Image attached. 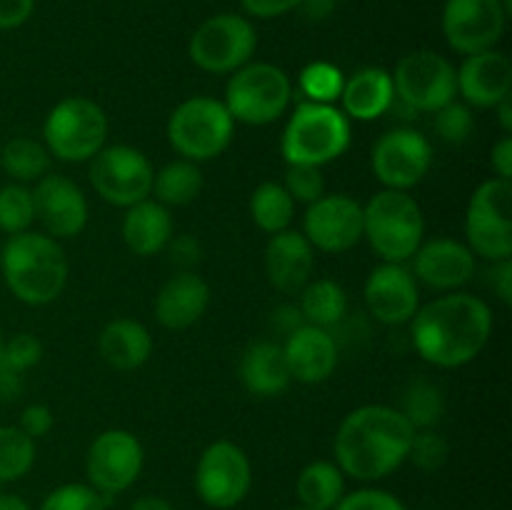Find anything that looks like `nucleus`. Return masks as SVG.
Instances as JSON below:
<instances>
[{"label": "nucleus", "instance_id": "393cba45", "mask_svg": "<svg viewBox=\"0 0 512 510\" xmlns=\"http://www.w3.org/2000/svg\"><path fill=\"white\" fill-rule=\"evenodd\" d=\"M338 100L345 118L370 123L393 108V75L385 68H360L358 73L345 78L343 93Z\"/></svg>", "mask_w": 512, "mask_h": 510}, {"label": "nucleus", "instance_id": "7c9ffc66", "mask_svg": "<svg viewBox=\"0 0 512 510\" xmlns=\"http://www.w3.org/2000/svg\"><path fill=\"white\" fill-rule=\"evenodd\" d=\"M50 163L53 155L48 153V148L40 140L25 135L10 138L0 150V168L13 183H38L43 175L50 173Z\"/></svg>", "mask_w": 512, "mask_h": 510}, {"label": "nucleus", "instance_id": "a19ab883", "mask_svg": "<svg viewBox=\"0 0 512 510\" xmlns=\"http://www.w3.org/2000/svg\"><path fill=\"white\" fill-rule=\"evenodd\" d=\"M283 188L288 190V195L295 203H315V200L325 195L323 170L315 168V165H288L285 168Z\"/></svg>", "mask_w": 512, "mask_h": 510}, {"label": "nucleus", "instance_id": "4468645a", "mask_svg": "<svg viewBox=\"0 0 512 510\" xmlns=\"http://www.w3.org/2000/svg\"><path fill=\"white\" fill-rule=\"evenodd\" d=\"M143 463V445H140V440L130 430H103L90 443L88 453H85L88 485L110 500L113 495L125 493L140 478Z\"/></svg>", "mask_w": 512, "mask_h": 510}, {"label": "nucleus", "instance_id": "b1692460", "mask_svg": "<svg viewBox=\"0 0 512 510\" xmlns=\"http://www.w3.org/2000/svg\"><path fill=\"white\" fill-rule=\"evenodd\" d=\"M210 305V285L193 270H178L155 295V320L168 330H188Z\"/></svg>", "mask_w": 512, "mask_h": 510}, {"label": "nucleus", "instance_id": "2f4dec72", "mask_svg": "<svg viewBox=\"0 0 512 510\" xmlns=\"http://www.w3.org/2000/svg\"><path fill=\"white\" fill-rule=\"evenodd\" d=\"M203 190V173L193 160H173L163 165L153 178V193L158 203L165 208H183L190 205Z\"/></svg>", "mask_w": 512, "mask_h": 510}, {"label": "nucleus", "instance_id": "2eb2a0df", "mask_svg": "<svg viewBox=\"0 0 512 510\" xmlns=\"http://www.w3.org/2000/svg\"><path fill=\"white\" fill-rule=\"evenodd\" d=\"M375 178L388 190H410L428 175L433 145L413 128H395L380 135L370 150Z\"/></svg>", "mask_w": 512, "mask_h": 510}, {"label": "nucleus", "instance_id": "864d4df0", "mask_svg": "<svg viewBox=\"0 0 512 510\" xmlns=\"http://www.w3.org/2000/svg\"><path fill=\"white\" fill-rule=\"evenodd\" d=\"M130 510H178L170 500L160 498V495H140L133 500Z\"/></svg>", "mask_w": 512, "mask_h": 510}, {"label": "nucleus", "instance_id": "3c124183", "mask_svg": "<svg viewBox=\"0 0 512 510\" xmlns=\"http://www.w3.org/2000/svg\"><path fill=\"white\" fill-rule=\"evenodd\" d=\"M273 323H275V328L283 330V333L288 335V333H293L295 328H300V325H303V315H300L298 305H283V308L275 310Z\"/></svg>", "mask_w": 512, "mask_h": 510}, {"label": "nucleus", "instance_id": "f257e3e1", "mask_svg": "<svg viewBox=\"0 0 512 510\" xmlns=\"http://www.w3.org/2000/svg\"><path fill=\"white\" fill-rule=\"evenodd\" d=\"M415 428L398 408L360 405L343 418L333 440L335 465L345 478L375 483L408 460Z\"/></svg>", "mask_w": 512, "mask_h": 510}, {"label": "nucleus", "instance_id": "37998d69", "mask_svg": "<svg viewBox=\"0 0 512 510\" xmlns=\"http://www.w3.org/2000/svg\"><path fill=\"white\" fill-rule=\"evenodd\" d=\"M335 510H408V505L388 490L360 488L353 493H345L343 500L335 505Z\"/></svg>", "mask_w": 512, "mask_h": 510}, {"label": "nucleus", "instance_id": "a211bd4d", "mask_svg": "<svg viewBox=\"0 0 512 510\" xmlns=\"http://www.w3.org/2000/svg\"><path fill=\"white\" fill-rule=\"evenodd\" d=\"M33 205L35 220H40L45 235L55 240L75 238L88 225V200L68 175H43L33 188Z\"/></svg>", "mask_w": 512, "mask_h": 510}, {"label": "nucleus", "instance_id": "1a4fd4ad", "mask_svg": "<svg viewBox=\"0 0 512 510\" xmlns=\"http://www.w3.org/2000/svg\"><path fill=\"white\" fill-rule=\"evenodd\" d=\"M465 245L475 258H512V183L490 178L475 188L465 210Z\"/></svg>", "mask_w": 512, "mask_h": 510}, {"label": "nucleus", "instance_id": "cd10ccee", "mask_svg": "<svg viewBox=\"0 0 512 510\" xmlns=\"http://www.w3.org/2000/svg\"><path fill=\"white\" fill-rule=\"evenodd\" d=\"M98 353L113 370H135L153 355V335L133 318H115L100 330Z\"/></svg>", "mask_w": 512, "mask_h": 510}, {"label": "nucleus", "instance_id": "4d7b16f0", "mask_svg": "<svg viewBox=\"0 0 512 510\" xmlns=\"http://www.w3.org/2000/svg\"><path fill=\"white\" fill-rule=\"evenodd\" d=\"M3 348H5V335H3V328H0V360H3Z\"/></svg>", "mask_w": 512, "mask_h": 510}, {"label": "nucleus", "instance_id": "bb28decb", "mask_svg": "<svg viewBox=\"0 0 512 510\" xmlns=\"http://www.w3.org/2000/svg\"><path fill=\"white\" fill-rule=\"evenodd\" d=\"M240 383L255 398H278L288 390L290 370L285 363L283 345L273 340H258L245 348L240 358Z\"/></svg>", "mask_w": 512, "mask_h": 510}, {"label": "nucleus", "instance_id": "c03bdc74", "mask_svg": "<svg viewBox=\"0 0 512 510\" xmlns=\"http://www.w3.org/2000/svg\"><path fill=\"white\" fill-rule=\"evenodd\" d=\"M53 410L43 403H33V405H25L23 413H20V423L18 428L23 430L28 438L38 440L43 435H48L53 430Z\"/></svg>", "mask_w": 512, "mask_h": 510}, {"label": "nucleus", "instance_id": "f8f14e48", "mask_svg": "<svg viewBox=\"0 0 512 510\" xmlns=\"http://www.w3.org/2000/svg\"><path fill=\"white\" fill-rule=\"evenodd\" d=\"M193 483L195 493L208 508H235L253 488V465L248 453L233 440H215L200 453Z\"/></svg>", "mask_w": 512, "mask_h": 510}, {"label": "nucleus", "instance_id": "09e8293b", "mask_svg": "<svg viewBox=\"0 0 512 510\" xmlns=\"http://www.w3.org/2000/svg\"><path fill=\"white\" fill-rule=\"evenodd\" d=\"M490 163H493L495 178H503V180L512 178V138L510 135H503V138L493 145Z\"/></svg>", "mask_w": 512, "mask_h": 510}, {"label": "nucleus", "instance_id": "39448f33", "mask_svg": "<svg viewBox=\"0 0 512 510\" xmlns=\"http://www.w3.org/2000/svg\"><path fill=\"white\" fill-rule=\"evenodd\" d=\"M425 218L408 190L383 188L363 205V238L383 263H405L420 248Z\"/></svg>", "mask_w": 512, "mask_h": 510}, {"label": "nucleus", "instance_id": "20e7f679", "mask_svg": "<svg viewBox=\"0 0 512 510\" xmlns=\"http://www.w3.org/2000/svg\"><path fill=\"white\" fill-rule=\"evenodd\" d=\"M353 140V128L338 105L303 100L290 115L280 138V153L288 165H323L338 160Z\"/></svg>", "mask_w": 512, "mask_h": 510}, {"label": "nucleus", "instance_id": "72a5a7b5", "mask_svg": "<svg viewBox=\"0 0 512 510\" xmlns=\"http://www.w3.org/2000/svg\"><path fill=\"white\" fill-rule=\"evenodd\" d=\"M398 410L415 430L435 428L445 413L443 390L425 378L413 380L403 390V403H400Z\"/></svg>", "mask_w": 512, "mask_h": 510}, {"label": "nucleus", "instance_id": "6ab92c4d", "mask_svg": "<svg viewBox=\"0 0 512 510\" xmlns=\"http://www.w3.org/2000/svg\"><path fill=\"white\" fill-rule=\"evenodd\" d=\"M365 308L378 323L398 325L410 323L420 308V288L405 263H380L370 270L363 288Z\"/></svg>", "mask_w": 512, "mask_h": 510}, {"label": "nucleus", "instance_id": "13d9d810", "mask_svg": "<svg viewBox=\"0 0 512 510\" xmlns=\"http://www.w3.org/2000/svg\"><path fill=\"white\" fill-rule=\"evenodd\" d=\"M288 510H308V508H300V505H298V508H288Z\"/></svg>", "mask_w": 512, "mask_h": 510}, {"label": "nucleus", "instance_id": "e433bc0d", "mask_svg": "<svg viewBox=\"0 0 512 510\" xmlns=\"http://www.w3.org/2000/svg\"><path fill=\"white\" fill-rule=\"evenodd\" d=\"M33 220V190L23 183L3 185V188H0V233H25V230H30Z\"/></svg>", "mask_w": 512, "mask_h": 510}, {"label": "nucleus", "instance_id": "603ef678", "mask_svg": "<svg viewBox=\"0 0 512 510\" xmlns=\"http://www.w3.org/2000/svg\"><path fill=\"white\" fill-rule=\"evenodd\" d=\"M20 390H23V375L0 363V398H18Z\"/></svg>", "mask_w": 512, "mask_h": 510}, {"label": "nucleus", "instance_id": "c756f323", "mask_svg": "<svg viewBox=\"0 0 512 510\" xmlns=\"http://www.w3.org/2000/svg\"><path fill=\"white\" fill-rule=\"evenodd\" d=\"M298 310L303 315V323L330 330L348 313V295H345L343 285L330 278L310 280L300 290Z\"/></svg>", "mask_w": 512, "mask_h": 510}, {"label": "nucleus", "instance_id": "c9c22d12", "mask_svg": "<svg viewBox=\"0 0 512 510\" xmlns=\"http://www.w3.org/2000/svg\"><path fill=\"white\" fill-rule=\"evenodd\" d=\"M345 75L338 65L325 63V60H315V63L305 65L298 75V88L310 103H328L335 105V100L343 93Z\"/></svg>", "mask_w": 512, "mask_h": 510}, {"label": "nucleus", "instance_id": "4be33fe9", "mask_svg": "<svg viewBox=\"0 0 512 510\" xmlns=\"http://www.w3.org/2000/svg\"><path fill=\"white\" fill-rule=\"evenodd\" d=\"M455 75H458V93L463 95L465 105L473 108H495L510 95L512 65L508 55L498 48L465 55L463 65L455 68Z\"/></svg>", "mask_w": 512, "mask_h": 510}, {"label": "nucleus", "instance_id": "0eeeda50", "mask_svg": "<svg viewBox=\"0 0 512 510\" xmlns=\"http://www.w3.org/2000/svg\"><path fill=\"white\" fill-rule=\"evenodd\" d=\"M108 115L83 95H70L50 108L43 123V145L63 163H85L108 140Z\"/></svg>", "mask_w": 512, "mask_h": 510}, {"label": "nucleus", "instance_id": "79ce46f5", "mask_svg": "<svg viewBox=\"0 0 512 510\" xmlns=\"http://www.w3.org/2000/svg\"><path fill=\"white\" fill-rule=\"evenodd\" d=\"M43 360V343L38 335L33 333H15L13 338H5L3 360L0 363L8 365L10 370L23 375L25 370L35 368Z\"/></svg>", "mask_w": 512, "mask_h": 510}, {"label": "nucleus", "instance_id": "58836bf2", "mask_svg": "<svg viewBox=\"0 0 512 510\" xmlns=\"http://www.w3.org/2000/svg\"><path fill=\"white\" fill-rule=\"evenodd\" d=\"M450 445L443 435L435 428L415 430L413 443H410L408 460H413L415 468L425 470V473H435V470L443 468L448 463Z\"/></svg>", "mask_w": 512, "mask_h": 510}, {"label": "nucleus", "instance_id": "9d476101", "mask_svg": "<svg viewBox=\"0 0 512 510\" xmlns=\"http://www.w3.org/2000/svg\"><path fill=\"white\" fill-rule=\"evenodd\" d=\"M395 100L413 113H435L458 95L455 65L435 50L403 55L393 73Z\"/></svg>", "mask_w": 512, "mask_h": 510}, {"label": "nucleus", "instance_id": "dca6fc26", "mask_svg": "<svg viewBox=\"0 0 512 510\" xmlns=\"http://www.w3.org/2000/svg\"><path fill=\"white\" fill-rule=\"evenodd\" d=\"M508 13L503 0H445L443 35L463 55L495 48L505 33Z\"/></svg>", "mask_w": 512, "mask_h": 510}, {"label": "nucleus", "instance_id": "5701e85b", "mask_svg": "<svg viewBox=\"0 0 512 510\" xmlns=\"http://www.w3.org/2000/svg\"><path fill=\"white\" fill-rule=\"evenodd\" d=\"M315 250L303 233L283 230L270 235L265 245V275L270 285L283 295H298L310 283Z\"/></svg>", "mask_w": 512, "mask_h": 510}, {"label": "nucleus", "instance_id": "aec40b11", "mask_svg": "<svg viewBox=\"0 0 512 510\" xmlns=\"http://www.w3.org/2000/svg\"><path fill=\"white\" fill-rule=\"evenodd\" d=\"M410 260H413V270H410L413 278L440 293H453L463 288L478 270L473 250L453 238L423 240Z\"/></svg>", "mask_w": 512, "mask_h": 510}, {"label": "nucleus", "instance_id": "8fccbe9b", "mask_svg": "<svg viewBox=\"0 0 512 510\" xmlns=\"http://www.w3.org/2000/svg\"><path fill=\"white\" fill-rule=\"evenodd\" d=\"M493 288H495V293H498L500 303L503 305L512 303V258L500 260V263L495 265Z\"/></svg>", "mask_w": 512, "mask_h": 510}, {"label": "nucleus", "instance_id": "423d86ee", "mask_svg": "<svg viewBox=\"0 0 512 510\" xmlns=\"http://www.w3.org/2000/svg\"><path fill=\"white\" fill-rule=\"evenodd\" d=\"M235 135V120L223 100L193 95L173 110L168 140L175 153L193 163H205L228 150Z\"/></svg>", "mask_w": 512, "mask_h": 510}, {"label": "nucleus", "instance_id": "412c9836", "mask_svg": "<svg viewBox=\"0 0 512 510\" xmlns=\"http://www.w3.org/2000/svg\"><path fill=\"white\" fill-rule=\"evenodd\" d=\"M283 353L288 363L290 378L305 385L325 383L338 368V340L325 328L303 323L293 333L285 335Z\"/></svg>", "mask_w": 512, "mask_h": 510}, {"label": "nucleus", "instance_id": "49530a36", "mask_svg": "<svg viewBox=\"0 0 512 510\" xmlns=\"http://www.w3.org/2000/svg\"><path fill=\"white\" fill-rule=\"evenodd\" d=\"M35 0H0V30H15L30 20Z\"/></svg>", "mask_w": 512, "mask_h": 510}, {"label": "nucleus", "instance_id": "473e14b6", "mask_svg": "<svg viewBox=\"0 0 512 510\" xmlns=\"http://www.w3.org/2000/svg\"><path fill=\"white\" fill-rule=\"evenodd\" d=\"M250 215H253L255 225H258L263 233L275 235L283 233L293 225L295 218V200L290 198L288 190L283 188V183H273V180H265L250 195Z\"/></svg>", "mask_w": 512, "mask_h": 510}, {"label": "nucleus", "instance_id": "6e6d98bb", "mask_svg": "<svg viewBox=\"0 0 512 510\" xmlns=\"http://www.w3.org/2000/svg\"><path fill=\"white\" fill-rule=\"evenodd\" d=\"M0 510H33V508H30L28 500L20 498V495L3 493V490H0Z\"/></svg>", "mask_w": 512, "mask_h": 510}, {"label": "nucleus", "instance_id": "a878e982", "mask_svg": "<svg viewBox=\"0 0 512 510\" xmlns=\"http://www.w3.org/2000/svg\"><path fill=\"white\" fill-rule=\"evenodd\" d=\"M128 250H133L140 258H150L168 248L173 238V215L170 208L158 203L155 198H145L140 203L125 208L123 223H120Z\"/></svg>", "mask_w": 512, "mask_h": 510}, {"label": "nucleus", "instance_id": "ea45409f", "mask_svg": "<svg viewBox=\"0 0 512 510\" xmlns=\"http://www.w3.org/2000/svg\"><path fill=\"white\" fill-rule=\"evenodd\" d=\"M435 133L440 135V140L448 145H460L473 135L475 130V118H473V110L470 105L453 103L443 105L440 110H435Z\"/></svg>", "mask_w": 512, "mask_h": 510}, {"label": "nucleus", "instance_id": "4c0bfd02", "mask_svg": "<svg viewBox=\"0 0 512 510\" xmlns=\"http://www.w3.org/2000/svg\"><path fill=\"white\" fill-rule=\"evenodd\" d=\"M108 498L88 483H65L45 495L38 510H105Z\"/></svg>", "mask_w": 512, "mask_h": 510}, {"label": "nucleus", "instance_id": "9b49d317", "mask_svg": "<svg viewBox=\"0 0 512 510\" xmlns=\"http://www.w3.org/2000/svg\"><path fill=\"white\" fill-rule=\"evenodd\" d=\"M258 48V33L243 15L218 13L203 20L188 43V55L200 70L228 75L250 63Z\"/></svg>", "mask_w": 512, "mask_h": 510}, {"label": "nucleus", "instance_id": "a18cd8bd", "mask_svg": "<svg viewBox=\"0 0 512 510\" xmlns=\"http://www.w3.org/2000/svg\"><path fill=\"white\" fill-rule=\"evenodd\" d=\"M170 260L178 265L180 270H193L200 260V243L193 235H178V238H170L168 243Z\"/></svg>", "mask_w": 512, "mask_h": 510}, {"label": "nucleus", "instance_id": "5fc2aeb1", "mask_svg": "<svg viewBox=\"0 0 512 510\" xmlns=\"http://www.w3.org/2000/svg\"><path fill=\"white\" fill-rule=\"evenodd\" d=\"M495 110H498L500 128H503L505 135H510L512 133V103H510V95H508V98L500 100V103L495 105Z\"/></svg>", "mask_w": 512, "mask_h": 510}, {"label": "nucleus", "instance_id": "f3484780", "mask_svg": "<svg viewBox=\"0 0 512 510\" xmlns=\"http://www.w3.org/2000/svg\"><path fill=\"white\" fill-rule=\"evenodd\" d=\"M303 235L320 253H348L363 240V205L343 193L323 195L305 210Z\"/></svg>", "mask_w": 512, "mask_h": 510}, {"label": "nucleus", "instance_id": "c85d7f7f", "mask_svg": "<svg viewBox=\"0 0 512 510\" xmlns=\"http://www.w3.org/2000/svg\"><path fill=\"white\" fill-rule=\"evenodd\" d=\"M300 508L335 510L345 495V475L333 460H313L300 470L295 480Z\"/></svg>", "mask_w": 512, "mask_h": 510}, {"label": "nucleus", "instance_id": "7ed1b4c3", "mask_svg": "<svg viewBox=\"0 0 512 510\" xmlns=\"http://www.w3.org/2000/svg\"><path fill=\"white\" fill-rule=\"evenodd\" d=\"M68 255L60 240L25 230L8 235L0 250V273L15 300L25 305H48L60 298L68 283Z\"/></svg>", "mask_w": 512, "mask_h": 510}, {"label": "nucleus", "instance_id": "ddd939ff", "mask_svg": "<svg viewBox=\"0 0 512 510\" xmlns=\"http://www.w3.org/2000/svg\"><path fill=\"white\" fill-rule=\"evenodd\" d=\"M88 175L95 193L115 208H130L153 193V165L130 145H103L90 158Z\"/></svg>", "mask_w": 512, "mask_h": 510}, {"label": "nucleus", "instance_id": "6e6552de", "mask_svg": "<svg viewBox=\"0 0 512 510\" xmlns=\"http://www.w3.org/2000/svg\"><path fill=\"white\" fill-rule=\"evenodd\" d=\"M293 100L288 73L273 63H245L225 85V108L235 123L270 125L283 118Z\"/></svg>", "mask_w": 512, "mask_h": 510}, {"label": "nucleus", "instance_id": "de8ad7c7", "mask_svg": "<svg viewBox=\"0 0 512 510\" xmlns=\"http://www.w3.org/2000/svg\"><path fill=\"white\" fill-rule=\"evenodd\" d=\"M240 5H243L245 13L253 15V18L268 20V18H280V15L300 8L303 0H240Z\"/></svg>", "mask_w": 512, "mask_h": 510}, {"label": "nucleus", "instance_id": "f03ea898", "mask_svg": "<svg viewBox=\"0 0 512 510\" xmlns=\"http://www.w3.org/2000/svg\"><path fill=\"white\" fill-rule=\"evenodd\" d=\"M413 345L435 368H460L478 358L493 335V313L478 295L450 293L418 308L410 320Z\"/></svg>", "mask_w": 512, "mask_h": 510}, {"label": "nucleus", "instance_id": "f704fd0d", "mask_svg": "<svg viewBox=\"0 0 512 510\" xmlns=\"http://www.w3.org/2000/svg\"><path fill=\"white\" fill-rule=\"evenodd\" d=\"M35 455V440L18 425H0V485L25 478L33 470Z\"/></svg>", "mask_w": 512, "mask_h": 510}]
</instances>
